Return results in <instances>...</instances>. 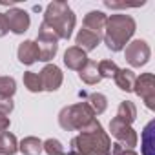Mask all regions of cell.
Returning <instances> with one entry per match:
<instances>
[{
	"label": "cell",
	"instance_id": "6da1fadb",
	"mask_svg": "<svg viewBox=\"0 0 155 155\" xmlns=\"http://www.w3.org/2000/svg\"><path fill=\"white\" fill-rule=\"evenodd\" d=\"M111 140L110 135L102 130V124L95 119L69 142L68 155H110Z\"/></svg>",
	"mask_w": 155,
	"mask_h": 155
},
{
	"label": "cell",
	"instance_id": "7a4b0ae2",
	"mask_svg": "<svg viewBox=\"0 0 155 155\" xmlns=\"http://www.w3.org/2000/svg\"><path fill=\"white\" fill-rule=\"evenodd\" d=\"M135 20L133 17L130 15H124V13H117V15H111L106 22V28H104V33H102V38H104V44L108 46L110 51L117 53L120 49H124L130 42V38L133 37L135 33Z\"/></svg>",
	"mask_w": 155,
	"mask_h": 155
},
{
	"label": "cell",
	"instance_id": "3957f363",
	"mask_svg": "<svg viewBox=\"0 0 155 155\" xmlns=\"http://www.w3.org/2000/svg\"><path fill=\"white\" fill-rule=\"evenodd\" d=\"M42 22L58 37V40H60V38L69 40L77 18H75L73 9H71L66 2L57 0V2L48 4V8H46V11H44V20H42Z\"/></svg>",
	"mask_w": 155,
	"mask_h": 155
},
{
	"label": "cell",
	"instance_id": "277c9868",
	"mask_svg": "<svg viewBox=\"0 0 155 155\" xmlns=\"http://www.w3.org/2000/svg\"><path fill=\"white\" fill-rule=\"evenodd\" d=\"M93 120H95V113L88 106V102H77L66 106L58 113V124L66 131H82Z\"/></svg>",
	"mask_w": 155,
	"mask_h": 155
},
{
	"label": "cell",
	"instance_id": "5b68a950",
	"mask_svg": "<svg viewBox=\"0 0 155 155\" xmlns=\"http://www.w3.org/2000/svg\"><path fill=\"white\" fill-rule=\"evenodd\" d=\"M37 48H38V60L40 62H49L55 58L57 51H58V37L42 22L38 28V35H37Z\"/></svg>",
	"mask_w": 155,
	"mask_h": 155
},
{
	"label": "cell",
	"instance_id": "8992f818",
	"mask_svg": "<svg viewBox=\"0 0 155 155\" xmlns=\"http://www.w3.org/2000/svg\"><path fill=\"white\" fill-rule=\"evenodd\" d=\"M124 57H126V62L131 66V68H140L144 64H148L150 57H151V49L148 46L146 40H131L128 42L126 46V51H124Z\"/></svg>",
	"mask_w": 155,
	"mask_h": 155
},
{
	"label": "cell",
	"instance_id": "52a82bcc",
	"mask_svg": "<svg viewBox=\"0 0 155 155\" xmlns=\"http://www.w3.org/2000/svg\"><path fill=\"white\" fill-rule=\"evenodd\" d=\"M133 91L144 101L148 110H155V77L153 73H140L135 79Z\"/></svg>",
	"mask_w": 155,
	"mask_h": 155
},
{
	"label": "cell",
	"instance_id": "ba28073f",
	"mask_svg": "<svg viewBox=\"0 0 155 155\" xmlns=\"http://www.w3.org/2000/svg\"><path fill=\"white\" fill-rule=\"evenodd\" d=\"M110 131L117 139V144H120V148L133 150V146H137V131L130 124H124L119 119H111Z\"/></svg>",
	"mask_w": 155,
	"mask_h": 155
},
{
	"label": "cell",
	"instance_id": "9c48e42d",
	"mask_svg": "<svg viewBox=\"0 0 155 155\" xmlns=\"http://www.w3.org/2000/svg\"><path fill=\"white\" fill-rule=\"evenodd\" d=\"M40 77V82H42V90L44 91H57L64 81V77H62V71L58 66L55 64H48L44 66V69L38 73Z\"/></svg>",
	"mask_w": 155,
	"mask_h": 155
},
{
	"label": "cell",
	"instance_id": "30bf717a",
	"mask_svg": "<svg viewBox=\"0 0 155 155\" xmlns=\"http://www.w3.org/2000/svg\"><path fill=\"white\" fill-rule=\"evenodd\" d=\"M6 15V20H8V28L9 31H13L15 35H22L29 29V24H31V18L29 15L24 11V9H18V8H13L9 9Z\"/></svg>",
	"mask_w": 155,
	"mask_h": 155
},
{
	"label": "cell",
	"instance_id": "8fae6325",
	"mask_svg": "<svg viewBox=\"0 0 155 155\" xmlns=\"http://www.w3.org/2000/svg\"><path fill=\"white\" fill-rule=\"evenodd\" d=\"M88 55L81 49V48H77V46H71L66 49L64 53V64L68 69H73V71H79L86 62H88Z\"/></svg>",
	"mask_w": 155,
	"mask_h": 155
},
{
	"label": "cell",
	"instance_id": "7c38bea8",
	"mask_svg": "<svg viewBox=\"0 0 155 155\" xmlns=\"http://www.w3.org/2000/svg\"><path fill=\"white\" fill-rule=\"evenodd\" d=\"M106 22H108V17L102 11H90L84 17V29H88V31H91V33H95L102 38Z\"/></svg>",
	"mask_w": 155,
	"mask_h": 155
},
{
	"label": "cell",
	"instance_id": "4fadbf2b",
	"mask_svg": "<svg viewBox=\"0 0 155 155\" xmlns=\"http://www.w3.org/2000/svg\"><path fill=\"white\" fill-rule=\"evenodd\" d=\"M17 57L22 64L26 66H31L38 60V48L35 44V40H24L20 46H18V51H17Z\"/></svg>",
	"mask_w": 155,
	"mask_h": 155
},
{
	"label": "cell",
	"instance_id": "5bb4252c",
	"mask_svg": "<svg viewBox=\"0 0 155 155\" xmlns=\"http://www.w3.org/2000/svg\"><path fill=\"white\" fill-rule=\"evenodd\" d=\"M101 37L99 35H95V33H91V31H88V29H81L79 33H77V37H75V44H77V48H81L84 53H88V51H93L99 44H101Z\"/></svg>",
	"mask_w": 155,
	"mask_h": 155
},
{
	"label": "cell",
	"instance_id": "9a60e30c",
	"mask_svg": "<svg viewBox=\"0 0 155 155\" xmlns=\"http://www.w3.org/2000/svg\"><path fill=\"white\" fill-rule=\"evenodd\" d=\"M79 79H81L84 84H90V86L99 84V82L102 81V77H101V73H99V66H97V62L88 60V62L79 69Z\"/></svg>",
	"mask_w": 155,
	"mask_h": 155
},
{
	"label": "cell",
	"instance_id": "2e32d148",
	"mask_svg": "<svg viewBox=\"0 0 155 155\" xmlns=\"http://www.w3.org/2000/svg\"><path fill=\"white\" fill-rule=\"evenodd\" d=\"M135 73L131 71V69H119L117 71V75L113 77V81H115V84H117V88L119 90H122V91H133V86H135Z\"/></svg>",
	"mask_w": 155,
	"mask_h": 155
},
{
	"label": "cell",
	"instance_id": "e0dca14e",
	"mask_svg": "<svg viewBox=\"0 0 155 155\" xmlns=\"http://www.w3.org/2000/svg\"><path fill=\"white\" fill-rule=\"evenodd\" d=\"M115 119H119L120 122L131 126V122L137 119V106H135L131 101H122V102L119 104V108H117Z\"/></svg>",
	"mask_w": 155,
	"mask_h": 155
},
{
	"label": "cell",
	"instance_id": "ac0fdd59",
	"mask_svg": "<svg viewBox=\"0 0 155 155\" xmlns=\"http://www.w3.org/2000/svg\"><path fill=\"white\" fill-rule=\"evenodd\" d=\"M18 151V140L9 131H0V155H15Z\"/></svg>",
	"mask_w": 155,
	"mask_h": 155
},
{
	"label": "cell",
	"instance_id": "d6986e66",
	"mask_svg": "<svg viewBox=\"0 0 155 155\" xmlns=\"http://www.w3.org/2000/svg\"><path fill=\"white\" fill-rule=\"evenodd\" d=\"M18 150L24 155H40L42 153V140L38 137H26L18 142Z\"/></svg>",
	"mask_w": 155,
	"mask_h": 155
},
{
	"label": "cell",
	"instance_id": "ffe728a7",
	"mask_svg": "<svg viewBox=\"0 0 155 155\" xmlns=\"http://www.w3.org/2000/svg\"><path fill=\"white\" fill-rule=\"evenodd\" d=\"M153 130H155V120H150L142 131V155H153Z\"/></svg>",
	"mask_w": 155,
	"mask_h": 155
},
{
	"label": "cell",
	"instance_id": "44dd1931",
	"mask_svg": "<svg viewBox=\"0 0 155 155\" xmlns=\"http://www.w3.org/2000/svg\"><path fill=\"white\" fill-rule=\"evenodd\" d=\"M86 102H88V106L93 110L95 115L104 113L106 108H108V99H106L102 93H90V95H86Z\"/></svg>",
	"mask_w": 155,
	"mask_h": 155
},
{
	"label": "cell",
	"instance_id": "7402d4cb",
	"mask_svg": "<svg viewBox=\"0 0 155 155\" xmlns=\"http://www.w3.org/2000/svg\"><path fill=\"white\" fill-rule=\"evenodd\" d=\"M24 86H26L31 93L44 91V90H42V82H40V77H38V73H35V71H26V73H24Z\"/></svg>",
	"mask_w": 155,
	"mask_h": 155
},
{
	"label": "cell",
	"instance_id": "603a6c76",
	"mask_svg": "<svg viewBox=\"0 0 155 155\" xmlns=\"http://www.w3.org/2000/svg\"><path fill=\"white\" fill-rule=\"evenodd\" d=\"M17 91V81L13 77H0V97L11 99Z\"/></svg>",
	"mask_w": 155,
	"mask_h": 155
},
{
	"label": "cell",
	"instance_id": "cb8c5ba5",
	"mask_svg": "<svg viewBox=\"0 0 155 155\" xmlns=\"http://www.w3.org/2000/svg\"><path fill=\"white\" fill-rule=\"evenodd\" d=\"M42 151H46L48 155H68L66 148L62 146V142L58 139H48L42 142Z\"/></svg>",
	"mask_w": 155,
	"mask_h": 155
},
{
	"label": "cell",
	"instance_id": "d4e9b609",
	"mask_svg": "<svg viewBox=\"0 0 155 155\" xmlns=\"http://www.w3.org/2000/svg\"><path fill=\"white\" fill-rule=\"evenodd\" d=\"M97 66H99V73H101L102 79H113L117 75V71L120 69L113 60H101Z\"/></svg>",
	"mask_w": 155,
	"mask_h": 155
},
{
	"label": "cell",
	"instance_id": "484cf974",
	"mask_svg": "<svg viewBox=\"0 0 155 155\" xmlns=\"http://www.w3.org/2000/svg\"><path fill=\"white\" fill-rule=\"evenodd\" d=\"M15 104H13V99H6V97H0V113L4 115H9L13 111Z\"/></svg>",
	"mask_w": 155,
	"mask_h": 155
},
{
	"label": "cell",
	"instance_id": "4316f807",
	"mask_svg": "<svg viewBox=\"0 0 155 155\" xmlns=\"http://www.w3.org/2000/svg\"><path fill=\"white\" fill-rule=\"evenodd\" d=\"M8 31H9V28H8L6 15H4V13H0V38L6 37V35H8Z\"/></svg>",
	"mask_w": 155,
	"mask_h": 155
},
{
	"label": "cell",
	"instance_id": "83f0119b",
	"mask_svg": "<svg viewBox=\"0 0 155 155\" xmlns=\"http://www.w3.org/2000/svg\"><path fill=\"white\" fill-rule=\"evenodd\" d=\"M9 124H11L9 117L4 115V113H0V131H6V130L9 128Z\"/></svg>",
	"mask_w": 155,
	"mask_h": 155
},
{
	"label": "cell",
	"instance_id": "f1b7e54d",
	"mask_svg": "<svg viewBox=\"0 0 155 155\" xmlns=\"http://www.w3.org/2000/svg\"><path fill=\"white\" fill-rule=\"evenodd\" d=\"M120 155H137V153H135L133 150H122V151H120Z\"/></svg>",
	"mask_w": 155,
	"mask_h": 155
}]
</instances>
